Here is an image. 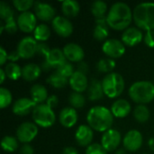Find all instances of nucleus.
I'll return each instance as SVG.
<instances>
[{"label":"nucleus","instance_id":"f3484780","mask_svg":"<svg viewBox=\"0 0 154 154\" xmlns=\"http://www.w3.org/2000/svg\"><path fill=\"white\" fill-rule=\"evenodd\" d=\"M77 143L81 147H88L93 143L94 130L88 125H81L78 127L75 133Z\"/></svg>","mask_w":154,"mask_h":154},{"label":"nucleus","instance_id":"49530a36","mask_svg":"<svg viewBox=\"0 0 154 154\" xmlns=\"http://www.w3.org/2000/svg\"><path fill=\"white\" fill-rule=\"evenodd\" d=\"M8 60V53L4 47H0V64L1 66L5 65V62Z\"/></svg>","mask_w":154,"mask_h":154},{"label":"nucleus","instance_id":"a878e982","mask_svg":"<svg viewBox=\"0 0 154 154\" xmlns=\"http://www.w3.org/2000/svg\"><path fill=\"white\" fill-rule=\"evenodd\" d=\"M61 11L65 17H76L80 11V5L75 0H64L61 2Z\"/></svg>","mask_w":154,"mask_h":154},{"label":"nucleus","instance_id":"c756f323","mask_svg":"<svg viewBox=\"0 0 154 154\" xmlns=\"http://www.w3.org/2000/svg\"><path fill=\"white\" fill-rule=\"evenodd\" d=\"M4 70L6 77L11 80H17L22 77V68L15 62H8L5 65Z\"/></svg>","mask_w":154,"mask_h":154},{"label":"nucleus","instance_id":"c9c22d12","mask_svg":"<svg viewBox=\"0 0 154 154\" xmlns=\"http://www.w3.org/2000/svg\"><path fill=\"white\" fill-rule=\"evenodd\" d=\"M0 17L3 22L14 18V12L13 8L5 2H0Z\"/></svg>","mask_w":154,"mask_h":154},{"label":"nucleus","instance_id":"4468645a","mask_svg":"<svg viewBox=\"0 0 154 154\" xmlns=\"http://www.w3.org/2000/svg\"><path fill=\"white\" fill-rule=\"evenodd\" d=\"M33 9L34 14L36 15L37 19L42 22H52V20L57 16L55 8L48 3L37 1L34 3Z\"/></svg>","mask_w":154,"mask_h":154},{"label":"nucleus","instance_id":"f704fd0d","mask_svg":"<svg viewBox=\"0 0 154 154\" xmlns=\"http://www.w3.org/2000/svg\"><path fill=\"white\" fill-rule=\"evenodd\" d=\"M108 35H109V26L107 24H96L93 31V36L97 41L106 42L107 40Z\"/></svg>","mask_w":154,"mask_h":154},{"label":"nucleus","instance_id":"b1692460","mask_svg":"<svg viewBox=\"0 0 154 154\" xmlns=\"http://www.w3.org/2000/svg\"><path fill=\"white\" fill-rule=\"evenodd\" d=\"M42 70L41 66L35 63H28L22 68V78L25 81H34L41 76Z\"/></svg>","mask_w":154,"mask_h":154},{"label":"nucleus","instance_id":"8fccbe9b","mask_svg":"<svg viewBox=\"0 0 154 154\" xmlns=\"http://www.w3.org/2000/svg\"><path fill=\"white\" fill-rule=\"evenodd\" d=\"M62 154H79L78 150L74 147H71V146H68L66 148L63 149V152Z\"/></svg>","mask_w":154,"mask_h":154},{"label":"nucleus","instance_id":"20e7f679","mask_svg":"<svg viewBox=\"0 0 154 154\" xmlns=\"http://www.w3.org/2000/svg\"><path fill=\"white\" fill-rule=\"evenodd\" d=\"M128 94L134 103L146 105L154 99V84L147 80L136 81L131 85Z\"/></svg>","mask_w":154,"mask_h":154},{"label":"nucleus","instance_id":"a211bd4d","mask_svg":"<svg viewBox=\"0 0 154 154\" xmlns=\"http://www.w3.org/2000/svg\"><path fill=\"white\" fill-rule=\"evenodd\" d=\"M69 85L74 92L83 93L88 88V79L87 74L76 70L73 75L69 79Z\"/></svg>","mask_w":154,"mask_h":154},{"label":"nucleus","instance_id":"c03bdc74","mask_svg":"<svg viewBox=\"0 0 154 154\" xmlns=\"http://www.w3.org/2000/svg\"><path fill=\"white\" fill-rule=\"evenodd\" d=\"M45 104H46L47 106H49L51 108L53 109V108H55V107L58 106V104H59V98H58V97H57L56 95L49 96V97L47 98Z\"/></svg>","mask_w":154,"mask_h":154},{"label":"nucleus","instance_id":"cd10ccee","mask_svg":"<svg viewBox=\"0 0 154 154\" xmlns=\"http://www.w3.org/2000/svg\"><path fill=\"white\" fill-rule=\"evenodd\" d=\"M51 29L45 23H40L37 25L33 32V38L38 42H44L51 37Z\"/></svg>","mask_w":154,"mask_h":154},{"label":"nucleus","instance_id":"ea45409f","mask_svg":"<svg viewBox=\"0 0 154 154\" xmlns=\"http://www.w3.org/2000/svg\"><path fill=\"white\" fill-rule=\"evenodd\" d=\"M86 154H107V152L102 146L101 143H94L90 144L88 147H87Z\"/></svg>","mask_w":154,"mask_h":154},{"label":"nucleus","instance_id":"423d86ee","mask_svg":"<svg viewBox=\"0 0 154 154\" xmlns=\"http://www.w3.org/2000/svg\"><path fill=\"white\" fill-rule=\"evenodd\" d=\"M32 117L33 123L37 126L42 128H49L56 122V115L54 110L46 104L37 105L32 113Z\"/></svg>","mask_w":154,"mask_h":154},{"label":"nucleus","instance_id":"473e14b6","mask_svg":"<svg viewBox=\"0 0 154 154\" xmlns=\"http://www.w3.org/2000/svg\"><path fill=\"white\" fill-rule=\"evenodd\" d=\"M116 66V63L115 60L110 59V58H105V59H101L97 61V69L99 72L109 74V73L113 72Z\"/></svg>","mask_w":154,"mask_h":154},{"label":"nucleus","instance_id":"09e8293b","mask_svg":"<svg viewBox=\"0 0 154 154\" xmlns=\"http://www.w3.org/2000/svg\"><path fill=\"white\" fill-rule=\"evenodd\" d=\"M19 59H20V55L16 50L8 53V60H10V62H15Z\"/></svg>","mask_w":154,"mask_h":154},{"label":"nucleus","instance_id":"f03ea898","mask_svg":"<svg viewBox=\"0 0 154 154\" xmlns=\"http://www.w3.org/2000/svg\"><path fill=\"white\" fill-rule=\"evenodd\" d=\"M114 118L111 110L104 106H93L87 114V122L88 125L97 132L105 133L111 129Z\"/></svg>","mask_w":154,"mask_h":154},{"label":"nucleus","instance_id":"7ed1b4c3","mask_svg":"<svg viewBox=\"0 0 154 154\" xmlns=\"http://www.w3.org/2000/svg\"><path fill=\"white\" fill-rule=\"evenodd\" d=\"M133 14L134 22L139 29L146 32L154 31V3L145 2L137 5Z\"/></svg>","mask_w":154,"mask_h":154},{"label":"nucleus","instance_id":"7c9ffc66","mask_svg":"<svg viewBox=\"0 0 154 154\" xmlns=\"http://www.w3.org/2000/svg\"><path fill=\"white\" fill-rule=\"evenodd\" d=\"M150 116L151 112L146 105H138L134 110V117L140 124L146 123L150 119Z\"/></svg>","mask_w":154,"mask_h":154},{"label":"nucleus","instance_id":"4c0bfd02","mask_svg":"<svg viewBox=\"0 0 154 154\" xmlns=\"http://www.w3.org/2000/svg\"><path fill=\"white\" fill-rule=\"evenodd\" d=\"M34 1L32 0H14L13 5L14 8L21 13L28 12L34 5Z\"/></svg>","mask_w":154,"mask_h":154},{"label":"nucleus","instance_id":"e433bc0d","mask_svg":"<svg viewBox=\"0 0 154 154\" xmlns=\"http://www.w3.org/2000/svg\"><path fill=\"white\" fill-rule=\"evenodd\" d=\"M13 101V96L9 89L5 88H0V107L2 109L6 108L12 104Z\"/></svg>","mask_w":154,"mask_h":154},{"label":"nucleus","instance_id":"6e6552de","mask_svg":"<svg viewBox=\"0 0 154 154\" xmlns=\"http://www.w3.org/2000/svg\"><path fill=\"white\" fill-rule=\"evenodd\" d=\"M103 52L107 58L116 60L121 58L125 53V45L117 39H107L102 45Z\"/></svg>","mask_w":154,"mask_h":154},{"label":"nucleus","instance_id":"5701e85b","mask_svg":"<svg viewBox=\"0 0 154 154\" xmlns=\"http://www.w3.org/2000/svg\"><path fill=\"white\" fill-rule=\"evenodd\" d=\"M105 97L102 82L97 79H92L88 88V97L90 101H98Z\"/></svg>","mask_w":154,"mask_h":154},{"label":"nucleus","instance_id":"aec40b11","mask_svg":"<svg viewBox=\"0 0 154 154\" xmlns=\"http://www.w3.org/2000/svg\"><path fill=\"white\" fill-rule=\"evenodd\" d=\"M78 120L79 116L75 108L71 106H67L60 110L59 115V121L63 127L71 128L78 123Z\"/></svg>","mask_w":154,"mask_h":154},{"label":"nucleus","instance_id":"dca6fc26","mask_svg":"<svg viewBox=\"0 0 154 154\" xmlns=\"http://www.w3.org/2000/svg\"><path fill=\"white\" fill-rule=\"evenodd\" d=\"M144 35L143 31L138 27H129L123 32L122 42L125 46L134 47L143 41Z\"/></svg>","mask_w":154,"mask_h":154},{"label":"nucleus","instance_id":"a19ab883","mask_svg":"<svg viewBox=\"0 0 154 154\" xmlns=\"http://www.w3.org/2000/svg\"><path fill=\"white\" fill-rule=\"evenodd\" d=\"M4 23V27H5V31L8 33H14L17 32L18 25H17V21L15 20V18L10 19L8 21L3 22Z\"/></svg>","mask_w":154,"mask_h":154},{"label":"nucleus","instance_id":"0eeeda50","mask_svg":"<svg viewBox=\"0 0 154 154\" xmlns=\"http://www.w3.org/2000/svg\"><path fill=\"white\" fill-rule=\"evenodd\" d=\"M39 129L38 126L32 122H24L21 124L16 129V138L23 144L30 143L33 141L37 134Z\"/></svg>","mask_w":154,"mask_h":154},{"label":"nucleus","instance_id":"2f4dec72","mask_svg":"<svg viewBox=\"0 0 154 154\" xmlns=\"http://www.w3.org/2000/svg\"><path fill=\"white\" fill-rule=\"evenodd\" d=\"M1 147L6 152H14L19 147V141L14 136L6 135L2 139Z\"/></svg>","mask_w":154,"mask_h":154},{"label":"nucleus","instance_id":"39448f33","mask_svg":"<svg viewBox=\"0 0 154 154\" xmlns=\"http://www.w3.org/2000/svg\"><path fill=\"white\" fill-rule=\"evenodd\" d=\"M101 82L105 96L109 98H116L120 97L125 86L123 76L117 72H111L106 74Z\"/></svg>","mask_w":154,"mask_h":154},{"label":"nucleus","instance_id":"393cba45","mask_svg":"<svg viewBox=\"0 0 154 154\" xmlns=\"http://www.w3.org/2000/svg\"><path fill=\"white\" fill-rule=\"evenodd\" d=\"M30 95H31V99L36 104V105H41V104H45L47 98L49 97L48 96V91L46 88L41 84H35L33 85L31 89H30Z\"/></svg>","mask_w":154,"mask_h":154},{"label":"nucleus","instance_id":"9b49d317","mask_svg":"<svg viewBox=\"0 0 154 154\" xmlns=\"http://www.w3.org/2000/svg\"><path fill=\"white\" fill-rule=\"evenodd\" d=\"M143 143V137L141 132L133 129L128 131L123 138V146L128 152H134L141 149Z\"/></svg>","mask_w":154,"mask_h":154},{"label":"nucleus","instance_id":"58836bf2","mask_svg":"<svg viewBox=\"0 0 154 154\" xmlns=\"http://www.w3.org/2000/svg\"><path fill=\"white\" fill-rule=\"evenodd\" d=\"M56 71L58 72V73H60V75H62L63 77H65V78H67V79H69L72 75H73V73L76 71L75 69H74V67H73V65L71 64V62H69V61H66L65 63H63L60 67H59L57 69H56Z\"/></svg>","mask_w":154,"mask_h":154},{"label":"nucleus","instance_id":"3c124183","mask_svg":"<svg viewBox=\"0 0 154 154\" xmlns=\"http://www.w3.org/2000/svg\"><path fill=\"white\" fill-rule=\"evenodd\" d=\"M0 75H1L0 83L3 84V83L5 82V78H7V77H6V74H5V70H4V69H0Z\"/></svg>","mask_w":154,"mask_h":154},{"label":"nucleus","instance_id":"79ce46f5","mask_svg":"<svg viewBox=\"0 0 154 154\" xmlns=\"http://www.w3.org/2000/svg\"><path fill=\"white\" fill-rule=\"evenodd\" d=\"M143 42L149 48H154V31L146 32L144 34Z\"/></svg>","mask_w":154,"mask_h":154},{"label":"nucleus","instance_id":"1a4fd4ad","mask_svg":"<svg viewBox=\"0 0 154 154\" xmlns=\"http://www.w3.org/2000/svg\"><path fill=\"white\" fill-rule=\"evenodd\" d=\"M38 42L32 36L23 37L17 44L16 51H18L20 58L27 60L32 58L37 53Z\"/></svg>","mask_w":154,"mask_h":154},{"label":"nucleus","instance_id":"de8ad7c7","mask_svg":"<svg viewBox=\"0 0 154 154\" xmlns=\"http://www.w3.org/2000/svg\"><path fill=\"white\" fill-rule=\"evenodd\" d=\"M77 70L84 73V74H87L89 70V68H88V65L87 62H84V61H81L78 64L77 66Z\"/></svg>","mask_w":154,"mask_h":154},{"label":"nucleus","instance_id":"2eb2a0df","mask_svg":"<svg viewBox=\"0 0 154 154\" xmlns=\"http://www.w3.org/2000/svg\"><path fill=\"white\" fill-rule=\"evenodd\" d=\"M63 53L65 55V58L69 62H77L79 63L83 61L85 58V51L83 48L75 42H69L66 44L63 49Z\"/></svg>","mask_w":154,"mask_h":154},{"label":"nucleus","instance_id":"4be33fe9","mask_svg":"<svg viewBox=\"0 0 154 154\" xmlns=\"http://www.w3.org/2000/svg\"><path fill=\"white\" fill-rule=\"evenodd\" d=\"M44 60L49 64V66L52 69H57L59 67H60L63 63H65L67 61L65 55L63 53V51L59 48L51 49L50 52L45 57Z\"/></svg>","mask_w":154,"mask_h":154},{"label":"nucleus","instance_id":"6ab92c4d","mask_svg":"<svg viewBox=\"0 0 154 154\" xmlns=\"http://www.w3.org/2000/svg\"><path fill=\"white\" fill-rule=\"evenodd\" d=\"M37 105L29 97L18 98L13 105L12 111L14 115L19 116H24L29 113H32L34 107Z\"/></svg>","mask_w":154,"mask_h":154},{"label":"nucleus","instance_id":"a18cd8bd","mask_svg":"<svg viewBox=\"0 0 154 154\" xmlns=\"http://www.w3.org/2000/svg\"><path fill=\"white\" fill-rule=\"evenodd\" d=\"M19 153L20 154H34V150L32 146L29 143L23 144L20 149H19Z\"/></svg>","mask_w":154,"mask_h":154},{"label":"nucleus","instance_id":"c85d7f7f","mask_svg":"<svg viewBox=\"0 0 154 154\" xmlns=\"http://www.w3.org/2000/svg\"><path fill=\"white\" fill-rule=\"evenodd\" d=\"M47 82L53 87L54 88H65L68 84H69V79L63 77L62 75H60V73H58L57 71H54L53 73H51L48 79H47Z\"/></svg>","mask_w":154,"mask_h":154},{"label":"nucleus","instance_id":"ddd939ff","mask_svg":"<svg viewBox=\"0 0 154 154\" xmlns=\"http://www.w3.org/2000/svg\"><path fill=\"white\" fill-rule=\"evenodd\" d=\"M16 21L19 30L25 33L33 32L37 27V17L34 13L31 11L21 13L18 15Z\"/></svg>","mask_w":154,"mask_h":154},{"label":"nucleus","instance_id":"37998d69","mask_svg":"<svg viewBox=\"0 0 154 154\" xmlns=\"http://www.w3.org/2000/svg\"><path fill=\"white\" fill-rule=\"evenodd\" d=\"M50 51H51V49L49 48V46L45 42H38L37 53L39 55H42V56L46 57L48 55V53L50 52Z\"/></svg>","mask_w":154,"mask_h":154},{"label":"nucleus","instance_id":"603ef678","mask_svg":"<svg viewBox=\"0 0 154 154\" xmlns=\"http://www.w3.org/2000/svg\"><path fill=\"white\" fill-rule=\"evenodd\" d=\"M148 146H149L150 150L154 152V137H152V138L149 139V141H148Z\"/></svg>","mask_w":154,"mask_h":154},{"label":"nucleus","instance_id":"f8f14e48","mask_svg":"<svg viewBox=\"0 0 154 154\" xmlns=\"http://www.w3.org/2000/svg\"><path fill=\"white\" fill-rule=\"evenodd\" d=\"M51 27L60 37H69L73 32V24L70 20L64 15H57L51 22Z\"/></svg>","mask_w":154,"mask_h":154},{"label":"nucleus","instance_id":"412c9836","mask_svg":"<svg viewBox=\"0 0 154 154\" xmlns=\"http://www.w3.org/2000/svg\"><path fill=\"white\" fill-rule=\"evenodd\" d=\"M111 112L116 118H125L126 117L132 110V106L129 101L126 99H117L111 106Z\"/></svg>","mask_w":154,"mask_h":154},{"label":"nucleus","instance_id":"9d476101","mask_svg":"<svg viewBox=\"0 0 154 154\" xmlns=\"http://www.w3.org/2000/svg\"><path fill=\"white\" fill-rule=\"evenodd\" d=\"M121 143H122L121 133L115 128H111L106 132H105L101 138V144L107 152L116 151L119 145L121 144Z\"/></svg>","mask_w":154,"mask_h":154},{"label":"nucleus","instance_id":"864d4df0","mask_svg":"<svg viewBox=\"0 0 154 154\" xmlns=\"http://www.w3.org/2000/svg\"><path fill=\"white\" fill-rule=\"evenodd\" d=\"M115 154H126V150L125 149H118L116 151Z\"/></svg>","mask_w":154,"mask_h":154},{"label":"nucleus","instance_id":"72a5a7b5","mask_svg":"<svg viewBox=\"0 0 154 154\" xmlns=\"http://www.w3.org/2000/svg\"><path fill=\"white\" fill-rule=\"evenodd\" d=\"M69 102L71 107L75 109H81L86 105V97L82 95V93L72 92L69 97Z\"/></svg>","mask_w":154,"mask_h":154},{"label":"nucleus","instance_id":"f257e3e1","mask_svg":"<svg viewBox=\"0 0 154 154\" xmlns=\"http://www.w3.org/2000/svg\"><path fill=\"white\" fill-rule=\"evenodd\" d=\"M134 21L131 7L124 2H116L109 8L106 22L109 28L116 31H125Z\"/></svg>","mask_w":154,"mask_h":154},{"label":"nucleus","instance_id":"bb28decb","mask_svg":"<svg viewBox=\"0 0 154 154\" xmlns=\"http://www.w3.org/2000/svg\"><path fill=\"white\" fill-rule=\"evenodd\" d=\"M90 9H91V13H92L93 16L96 19L106 17L107 13H108L107 12V10H108L107 5L106 2H104L102 0H97V1L93 2Z\"/></svg>","mask_w":154,"mask_h":154}]
</instances>
